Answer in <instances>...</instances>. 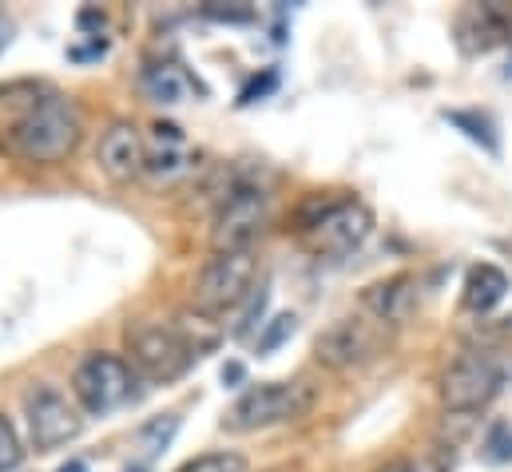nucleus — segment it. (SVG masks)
Returning a JSON list of instances; mask_svg holds the SVG:
<instances>
[{
	"instance_id": "nucleus-31",
	"label": "nucleus",
	"mask_w": 512,
	"mask_h": 472,
	"mask_svg": "<svg viewBox=\"0 0 512 472\" xmlns=\"http://www.w3.org/2000/svg\"><path fill=\"white\" fill-rule=\"evenodd\" d=\"M60 472H88V469H84V461H72V465H64Z\"/></svg>"
},
{
	"instance_id": "nucleus-6",
	"label": "nucleus",
	"mask_w": 512,
	"mask_h": 472,
	"mask_svg": "<svg viewBox=\"0 0 512 472\" xmlns=\"http://www.w3.org/2000/svg\"><path fill=\"white\" fill-rule=\"evenodd\" d=\"M24 421H28V441H32L36 453H52V449L76 441L80 429H84L80 409L56 385H44V381L28 385V393H24Z\"/></svg>"
},
{
	"instance_id": "nucleus-22",
	"label": "nucleus",
	"mask_w": 512,
	"mask_h": 472,
	"mask_svg": "<svg viewBox=\"0 0 512 472\" xmlns=\"http://www.w3.org/2000/svg\"><path fill=\"white\" fill-rule=\"evenodd\" d=\"M175 472H247V457L243 453H203V457H195V461H187L183 469Z\"/></svg>"
},
{
	"instance_id": "nucleus-30",
	"label": "nucleus",
	"mask_w": 512,
	"mask_h": 472,
	"mask_svg": "<svg viewBox=\"0 0 512 472\" xmlns=\"http://www.w3.org/2000/svg\"><path fill=\"white\" fill-rule=\"evenodd\" d=\"M223 381H231V385H235V381H243V365H239V361H231V365L223 369Z\"/></svg>"
},
{
	"instance_id": "nucleus-15",
	"label": "nucleus",
	"mask_w": 512,
	"mask_h": 472,
	"mask_svg": "<svg viewBox=\"0 0 512 472\" xmlns=\"http://www.w3.org/2000/svg\"><path fill=\"white\" fill-rule=\"evenodd\" d=\"M457 36H461V48H465V52H489V48L505 36V12L493 8V4L469 8V12H461V20H457Z\"/></svg>"
},
{
	"instance_id": "nucleus-17",
	"label": "nucleus",
	"mask_w": 512,
	"mask_h": 472,
	"mask_svg": "<svg viewBox=\"0 0 512 472\" xmlns=\"http://www.w3.org/2000/svg\"><path fill=\"white\" fill-rule=\"evenodd\" d=\"M52 88L40 84V80H12V84H0V131H16L24 119L32 116V108L48 96Z\"/></svg>"
},
{
	"instance_id": "nucleus-4",
	"label": "nucleus",
	"mask_w": 512,
	"mask_h": 472,
	"mask_svg": "<svg viewBox=\"0 0 512 472\" xmlns=\"http://www.w3.org/2000/svg\"><path fill=\"white\" fill-rule=\"evenodd\" d=\"M258 278V254L255 250H239V254H215L199 278H195V310L207 314H227L239 302L251 298Z\"/></svg>"
},
{
	"instance_id": "nucleus-25",
	"label": "nucleus",
	"mask_w": 512,
	"mask_h": 472,
	"mask_svg": "<svg viewBox=\"0 0 512 472\" xmlns=\"http://www.w3.org/2000/svg\"><path fill=\"white\" fill-rule=\"evenodd\" d=\"M274 84H278V76H274V72H266L262 80H251V84L243 88L239 104H255V96H266V92H274Z\"/></svg>"
},
{
	"instance_id": "nucleus-29",
	"label": "nucleus",
	"mask_w": 512,
	"mask_h": 472,
	"mask_svg": "<svg viewBox=\"0 0 512 472\" xmlns=\"http://www.w3.org/2000/svg\"><path fill=\"white\" fill-rule=\"evenodd\" d=\"M12 32H16V28H12V20H8V16H0V52L12 44Z\"/></svg>"
},
{
	"instance_id": "nucleus-16",
	"label": "nucleus",
	"mask_w": 512,
	"mask_h": 472,
	"mask_svg": "<svg viewBox=\"0 0 512 472\" xmlns=\"http://www.w3.org/2000/svg\"><path fill=\"white\" fill-rule=\"evenodd\" d=\"M139 88H143V96H147L151 104H159V108H179V104H187V96H191V80H187V72L175 68V64H147L143 76H139Z\"/></svg>"
},
{
	"instance_id": "nucleus-24",
	"label": "nucleus",
	"mask_w": 512,
	"mask_h": 472,
	"mask_svg": "<svg viewBox=\"0 0 512 472\" xmlns=\"http://www.w3.org/2000/svg\"><path fill=\"white\" fill-rule=\"evenodd\" d=\"M20 457H24V449H20V437H16L12 421L0 413V472H12L16 465H20Z\"/></svg>"
},
{
	"instance_id": "nucleus-32",
	"label": "nucleus",
	"mask_w": 512,
	"mask_h": 472,
	"mask_svg": "<svg viewBox=\"0 0 512 472\" xmlns=\"http://www.w3.org/2000/svg\"><path fill=\"white\" fill-rule=\"evenodd\" d=\"M509 76H512V64H509Z\"/></svg>"
},
{
	"instance_id": "nucleus-11",
	"label": "nucleus",
	"mask_w": 512,
	"mask_h": 472,
	"mask_svg": "<svg viewBox=\"0 0 512 472\" xmlns=\"http://www.w3.org/2000/svg\"><path fill=\"white\" fill-rule=\"evenodd\" d=\"M378 354H382V338L374 334L370 322H358V318H338L314 342V357L326 369H358Z\"/></svg>"
},
{
	"instance_id": "nucleus-18",
	"label": "nucleus",
	"mask_w": 512,
	"mask_h": 472,
	"mask_svg": "<svg viewBox=\"0 0 512 472\" xmlns=\"http://www.w3.org/2000/svg\"><path fill=\"white\" fill-rule=\"evenodd\" d=\"M171 330L179 334V342L187 346L191 357L211 354V350L223 342V326H219L215 314H207V310H179V314L171 318Z\"/></svg>"
},
{
	"instance_id": "nucleus-9",
	"label": "nucleus",
	"mask_w": 512,
	"mask_h": 472,
	"mask_svg": "<svg viewBox=\"0 0 512 472\" xmlns=\"http://www.w3.org/2000/svg\"><path fill=\"white\" fill-rule=\"evenodd\" d=\"M128 354L131 365L143 377H151V381H175L195 361V357L187 354V346L179 342V334L171 330V322L167 326H159V322H135V326H128Z\"/></svg>"
},
{
	"instance_id": "nucleus-13",
	"label": "nucleus",
	"mask_w": 512,
	"mask_h": 472,
	"mask_svg": "<svg viewBox=\"0 0 512 472\" xmlns=\"http://www.w3.org/2000/svg\"><path fill=\"white\" fill-rule=\"evenodd\" d=\"M362 306H366L378 322L401 326V322H409V314L417 310V286H413V278H405V274L385 278V282H374V286L362 294Z\"/></svg>"
},
{
	"instance_id": "nucleus-12",
	"label": "nucleus",
	"mask_w": 512,
	"mask_h": 472,
	"mask_svg": "<svg viewBox=\"0 0 512 472\" xmlns=\"http://www.w3.org/2000/svg\"><path fill=\"white\" fill-rule=\"evenodd\" d=\"M96 159H100V171H104L108 179H116V183L139 179V175H143V159H147V139H143V131H139L135 123L120 119V123H112V127L100 135Z\"/></svg>"
},
{
	"instance_id": "nucleus-2",
	"label": "nucleus",
	"mask_w": 512,
	"mask_h": 472,
	"mask_svg": "<svg viewBox=\"0 0 512 472\" xmlns=\"http://www.w3.org/2000/svg\"><path fill=\"white\" fill-rule=\"evenodd\" d=\"M270 223V195L255 175L235 171L223 187L219 211H215V227H211V246L215 254H239V250H255L258 235Z\"/></svg>"
},
{
	"instance_id": "nucleus-19",
	"label": "nucleus",
	"mask_w": 512,
	"mask_h": 472,
	"mask_svg": "<svg viewBox=\"0 0 512 472\" xmlns=\"http://www.w3.org/2000/svg\"><path fill=\"white\" fill-rule=\"evenodd\" d=\"M175 429H179V417H175V413H167V417H159V421L143 425V429H139V441H135L139 461H143V465H147V461H155V457H159V453L171 445Z\"/></svg>"
},
{
	"instance_id": "nucleus-10",
	"label": "nucleus",
	"mask_w": 512,
	"mask_h": 472,
	"mask_svg": "<svg viewBox=\"0 0 512 472\" xmlns=\"http://www.w3.org/2000/svg\"><path fill=\"white\" fill-rule=\"evenodd\" d=\"M195 175V151L175 123H155L147 139V159H143V179L151 187H179L183 179Z\"/></svg>"
},
{
	"instance_id": "nucleus-21",
	"label": "nucleus",
	"mask_w": 512,
	"mask_h": 472,
	"mask_svg": "<svg viewBox=\"0 0 512 472\" xmlns=\"http://www.w3.org/2000/svg\"><path fill=\"white\" fill-rule=\"evenodd\" d=\"M453 469V453H413V457H397L382 472H449Z\"/></svg>"
},
{
	"instance_id": "nucleus-7",
	"label": "nucleus",
	"mask_w": 512,
	"mask_h": 472,
	"mask_svg": "<svg viewBox=\"0 0 512 472\" xmlns=\"http://www.w3.org/2000/svg\"><path fill=\"white\" fill-rule=\"evenodd\" d=\"M501 381H505V369H501L497 357L485 354V350H465L441 373V401L453 413H473V409H481L485 401L497 397Z\"/></svg>"
},
{
	"instance_id": "nucleus-27",
	"label": "nucleus",
	"mask_w": 512,
	"mask_h": 472,
	"mask_svg": "<svg viewBox=\"0 0 512 472\" xmlns=\"http://www.w3.org/2000/svg\"><path fill=\"white\" fill-rule=\"evenodd\" d=\"M262 310H266V290H258V298H255V306H251V314H247V322L235 330V338H247L251 334V326H255L258 318H262Z\"/></svg>"
},
{
	"instance_id": "nucleus-5",
	"label": "nucleus",
	"mask_w": 512,
	"mask_h": 472,
	"mask_svg": "<svg viewBox=\"0 0 512 472\" xmlns=\"http://www.w3.org/2000/svg\"><path fill=\"white\" fill-rule=\"evenodd\" d=\"M302 231L322 254H350L370 238L374 215L358 199H326L314 203V215H302Z\"/></svg>"
},
{
	"instance_id": "nucleus-8",
	"label": "nucleus",
	"mask_w": 512,
	"mask_h": 472,
	"mask_svg": "<svg viewBox=\"0 0 512 472\" xmlns=\"http://www.w3.org/2000/svg\"><path fill=\"white\" fill-rule=\"evenodd\" d=\"M131 365L116 354H88L76 373H72V397L80 401L84 413L104 417L116 413L124 401L131 397Z\"/></svg>"
},
{
	"instance_id": "nucleus-20",
	"label": "nucleus",
	"mask_w": 512,
	"mask_h": 472,
	"mask_svg": "<svg viewBox=\"0 0 512 472\" xmlns=\"http://www.w3.org/2000/svg\"><path fill=\"white\" fill-rule=\"evenodd\" d=\"M445 119L457 123V127H465V135H469L473 143H481L489 155L501 151V143H497V135H493V123L485 116H473V112H445Z\"/></svg>"
},
{
	"instance_id": "nucleus-14",
	"label": "nucleus",
	"mask_w": 512,
	"mask_h": 472,
	"mask_svg": "<svg viewBox=\"0 0 512 472\" xmlns=\"http://www.w3.org/2000/svg\"><path fill=\"white\" fill-rule=\"evenodd\" d=\"M505 294H509V274H505L501 266L481 262V266H473V270L465 274V294H461L465 310L489 314V310H497V306L505 302Z\"/></svg>"
},
{
	"instance_id": "nucleus-23",
	"label": "nucleus",
	"mask_w": 512,
	"mask_h": 472,
	"mask_svg": "<svg viewBox=\"0 0 512 472\" xmlns=\"http://www.w3.org/2000/svg\"><path fill=\"white\" fill-rule=\"evenodd\" d=\"M294 326H298V318H294V314H278V318L262 330V338H258V354H274V350L294 334Z\"/></svg>"
},
{
	"instance_id": "nucleus-3",
	"label": "nucleus",
	"mask_w": 512,
	"mask_h": 472,
	"mask_svg": "<svg viewBox=\"0 0 512 472\" xmlns=\"http://www.w3.org/2000/svg\"><path fill=\"white\" fill-rule=\"evenodd\" d=\"M314 409V389L306 381H266L247 389L223 417L227 433H255L270 425H286V421H302Z\"/></svg>"
},
{
	"instance_id": "nucleus-28",
	"label": "nucleus",
	"mask_w": 512,
	"mask_h": 472,
	"mask_svg": "<svg viewBox=\"0 0 512 472\" xmlns=\"http://www.w3.org/2000/svg\"><path fill=\"white\" fill-rule=\"evenodd\" d=\"M80 28H104V12L84 8V12H80Z\"/></svg>"
},
{
	"instance_id": "nucleus-1",
	"label": "nucleus",
	"mask_w": 512,
	"mask_h": 472,
	"mask_svg": "<svg viewBox=\"0 0 512 472\" xmlns=\"http://www.w3.org/2000/svg\"><path fill=\"white\" fill-rule=\"evenodd\" d=\"M80 135H84V116H80L76 100L60 96V92H48L32 108V116L24 119L16 131H8L4 139L28 163H60L80 147Z\"/></svg>"
},
{
	"instance_id": "nucleus-26",
	"label": "nucleus",
	"mask_w": 512,
	"mask_h": 472,
	"mask_svg": "<svg viewBox=\"0 0 512 472\" xmlns=\"http://www.w3.org/2000/svg\"><path fill=\"white\" fill-rule=\"evenodd\" d=\"M207 16H215V20H235V24H243V20H251V8H219V4H207Z\"/></svg>"
}]
</instances>
